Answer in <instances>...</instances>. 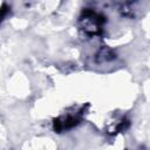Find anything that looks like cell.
I'll use <instances>...</instances> for the list:
<instances>
[{"label":"cell","mask_w":150,"mask_h":150,"mask_svg":"<svg viewBox=\"0 0 150 150\" xmlns=\"http://www.w3.org/2000/svg\"><path fill=\"white\" fill-rule=\"evenodd\" d=\"M104 22V16L101 13L94 9H84L79 18V28L88 38H94L102 34Z\"/></svg>","instance_id":"1"},{"label":"cell","mask_w":150,"mask_h":150,"mask_svg":"<svg viewBox=\"0 0 150 150\" xmlns=\"http://www.w3.org/2000/svg\"><path fill=\"white\" fill-rule=\"evenodd\" d=\"M81 112H75V114H66L62 115L57 118L54 120V130L55 132H62L66 130H69L77 125L81 121Z\"/></svg>","instance_id":"2"},{"label":"cell","mask_w":150,"mask_h":150,"mask_svg":"<svg viewBox=\"0 0 150 150\" xmlns=\"http://www.w3.org/2000/svg\"><path fill=\"white\" fill-rule=\"evenodd\" d=\"M115 59V54L111 49L107 48V47H103L101 48L97 54H96V61L102 63V62H107V61H111Z\"/></svg>","instance_id":"3"}]
</instances>
